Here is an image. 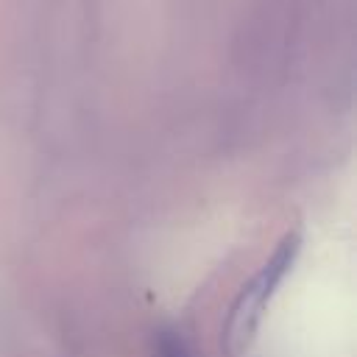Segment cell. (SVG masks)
<instances>
[{
  "label": "cell",
  "mask_w": 357,
  "mask_h": 357,
  "mask_svg": "<svg viewBox=\"0 0 357 357\" xmlns=\"http://www.w3.org/2000/svg\"><path fill=\"white\" fill-rule=\"evenodd\" d=\"M153 357H195V354L178 332H159V337L153 340Z\"/></svg>",
  "instance_id": "cell-2"
},
{
  "label": "cell",
  "mask_w": 357,
  "mask_h": 357,
  "mask_svg": "<svg viewBox=\"0 0 357 357\" xmlns=\"http://www.w3.org/2000/svg\"><path fill=\"white\" fill-rule=\"evenodd\" d=\"M296 251H298V240H296V237H284V243H282V245L276 248V254L262 265V271L251 279V284L243 287L240 301H237V307H234V312H231V321H229L231 329H234V326H237L240 332H248V329H251V321L259 315L262 304L271 298V293H273L276 284L284 279L287 268L293 265Z\"/></svg>",
  "instance_id": "cell-1"
}]
</instances>
